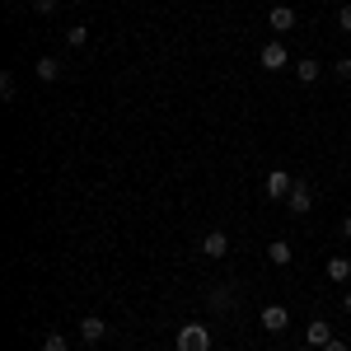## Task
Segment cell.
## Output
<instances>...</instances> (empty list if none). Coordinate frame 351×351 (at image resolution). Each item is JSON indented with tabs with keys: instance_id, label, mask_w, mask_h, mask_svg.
Returning a JSON list of instances; mask_svg holds the SVG:
<instances>
[{
	"instance_id": "obj_1",
	"label": "cell",
	"mask_w": 351,
	"mask_h": 351,
	"mask_svg": "<svg viewBox=\"0 0 351 351\" xmlns=\"http://www.w3.org/2000/svg\"><path fill=\"white\" fill-rule=\"evenodd\" d=\"M178 351H211V328L206 324H183L178 328Z\"/></svg>"
},
{
	"instance_id": "obj_2",
	"label": "cell",
	"mask_w": 351,
	"mask_h": 351,
	"mask_svg": "<svg viewBox=\"0 0 351 351\" xmlns=\"http://www.w3.org/2000/svg\"><path fill=\"white\" fill-rule=\"evenodd\" d=\"M291 188H295V178H291L286 169H271L267 178H263V192H267L271 202H286V197H291Z\"/></svg>"
},
{
	"instance_id": "obj_3",
	"label": "cell",
	"mask_w": 351,
	"mask_h": 351,
	"mask_svg": "<svg viewBox=\"0 0 351 351\" xmlns=\"http://www.w3.org/2000/svg\"><path fill=\"white\" fill-rule=\"evenodd\" d=\"M258 66H263V71H286V66H291V52H286V43H263V52H258Z\"/></svg>"
},
{
	"instance_id": "obj_4",
	"label": "cell",
	"mask_w": 351,
	"mask_h": 351,
	"mask_svg": "<svg viewBox=\"0 0 351 351\" xmlns=\"http://www.w3.org/2000/svg\"><path fill=\"white\" fill-rule=\"evenodd\" d=\"M286 206H291V216H309V206H314V188H309L304 178H295V188H291V197H286Z\"/></svg>"
},
{
	"instance_id": "obj_5",
	"label": "cell",
	"mask_w": 351,
	"mask_h": 351,
	"mask_svg": "<svg viewBox=\"0 0 351 351\" xmlns=\"http://www.w3.org/2000/svg\"><path fill=\"white\" fill-rule=\"evenodd\" d=\"M258 324L267 328V332H286V328H291V309H286V304H267Z\"/></svg>"
},
{
	"instance_id": "obj_6",
	"label": "cell",
	"mask_w": 351,
	"mask_h": 351,
	"mask_svg": "<svg viewBox=\"0 0 351 351\" xmlns=\"http://www.w3.org/2000/svg\"><path fill=\"white\" fill-rule=\"evenodd\" d=\"M80 337L89 342V347H99V342L108 337V324H104L99 314H84V319H80Z\"/></svg>"
},
{
	"instance_id": "obj_7",
	"label": "cell",
	"mask_w": 351,
	"mask_h": 351,
	"mask_svg": "<svg viewBox=\"0 0 351 351\" xmlns=\"http://www.w3.org/2000/svg\"><path fill=\"white\" fill-rule=\"evenodd\" d=\"M202 253H206V258H225V253H230V234H225V230H211V234L202 239Z\"/></svg>"
},
{
	"instance_id": "obj_8",
	"label": "cell",
	"mask_w": 351,
	"mask_h": 351,
	"mask_svg": "<svg viewBox=\"0 0 351 351\" xmlns=\"http://www.w3.org/2000/svg\"><path fill=\"white\" fill-rule=\"evenodd\" d=\"M267 24L276 28V33H291V28H295V10H291V5H271Z\"/></svg>"
},
{
	"instance_id": "obj_9",
	"label": "cell",
	"mask_w": 351,
	"mask_h": 351,
	"mask_svg": "<svg viewBox=\"0 0 351 351\" xmlns=\"http://www.w3.org/2000/svg\"><path fill=\"white\" fill-rule=\"evenodd\" d=\"M304 342H309L314 351H319V347H328V342H332V328H328L324 319H314V324L304 328Z\"/></svg>"
},
{
	"instance_id": "obj_10",
	"label": "cell",
	"mask_w": 351,
	"mask_h": 351,
	"mask_svg": "<svg viewBox=\"0 0 351 351\" xmlns=\"http://www.w3.org/2000/svg\"><path fill=\"white\" fill-rule=\"evenodd\" d=\"M328 281H332V286H347L351 281V258H328Z\"/></svg>"
},
{
	"instance_id": "obj_11",
	"label": "cell",
	"mask_w": 351,
	"mask_h": 351,
	"mask_svg": "<svg viewBox=\"0 0 351 351\" xmlns=\"http://www.w3.org/2000/svg\"><path fill=\"white\" fill-rule=\"evenodd\" d=\"M206 304H211V309H216V314H225V309H230V304H234V286H216V291H211V295H206Z\"/></svg>"
},
{
	"instance_id": "obj_12",
	"label": "cell",
	"mask_w": 351,
	"mask_h": 351,
	"mask_svg": "<svg viewBox=\"0 0 351 351\" xmlns=\"http://www.w3.org/2000/svg\"><path fill=\"white\" fill-rule=\"evenodd\" d=\"M267 263H271V267H286V263H291V243H286V239H271L267 243Z\"/></svg>"
},
{
	"instance_id": "obj_13",
	"label": "cell",
	"mask_w": 351,
	"mask_h": 351,
	"mask_svg": "<svg viewBox=\"0 0 351 351\" xmlns=\"http://www.w3.org/2000/svg\"><path fill=\"white\" fill-rule=\"evenodd\" d=\"M295 75H300V84H314V80H319V75H324V66L304 56V61H295Z\"/></svg>"
},
{
	"instance_id": "obj_14",
	"label": "cell",
	"mask_w": 351,
	"mask_h": 351,
	"mask_svg": "<svg viewBox=\"0 0 351 351\" xmlns=\"http://www.w3.org/2000/svg\"><path fill=\"white\" fill-rule=\"evenodd\" d=\"M38 80H61V61L56 56H43L38 61Z\"/></svg>"
},
{
	"instance_id": "obj_15",
	"label": "cell",
	"mask_w": 351,
	"mask_h": 351,
	"mask_svg": "<svg viewBox=\"0 0 351 351\" xmlns=\"http://www.w3.org/2000/svg\"><path fill=\"white\" fill-rule=\"evenodd\" d=\"M43 351H71L66 332H47V337H43Z\"/></svg>"
},
{
	"instance_id": "obj_16",
	"label": "cell",
	"mask_w": 351,
	"mask_h": 351,
	"mask_svg": "<svg viewBox=\"0 0 351 351\" xmlns=\"http://www.w3.org/2000/svg\"><path fill=\"white\" fill-rule=\"evenodd\" d=\"M66 43H71V47H84V43H89V28H84V24L66 28Z\"/></svg>"
},
{
	"instance_id": "obj_17",
	"label": "cell",
	"mask_w": 351,
	"mask_h": 351,
	"mask_svg": "<svg viewBox=\"0 0 351 351\" xmlns=\"http://www.w3.org/2000/svg\"><path fill=\"white\" fill-rule=\"evenodd\" d=\"M0 99H14V75H10V71L0 75Z\"/></svg>"
},
{
	"instance_id": "obj_18",
	"label": "cell",
	"mask_w": 351,
	"mask_h": 351,
	"mask_svg": "<svg viewBox=\"0 0 351 351\" xmlns=\"http://www.w3.org/2000/svg\"><path fill=\"white\" fill-rule=\"evenodd\" d=\"M332 71H337V80H351V56H342V61H337Z\"/></svg>"
},
{
	"instance_id": "obj_19",
	"label": "cell",
	"mask_w": 351,
	"mask_h": 351,
	"mask_svg": "<svg viewBox=\"0 0 351 351\" xmlns=\"http://www.w3.org/2000/svg\"><path fill=\"white\" fill-rule=\"evenodd\" d=\"M337 24H342V33H351V5H342V14H337Z\"/></svg>"
},
{
	"instance_id": "obj_20",
	"label": "cell",
	"mask_w": 351,
	"mask_h": 351,
	"mask_svg": "<svg viewBox=\"0 0 351 351\" xmlns=\"http://www.w3.org/2000/svg\"><path fill=\"white\" fill-rule=\"evenodd\" d=\"M33 10H38V14H52V10H56V0H33Z\"/></svg>"
},
{
	"instance_id": "obj_21",
	"label": "cell",
	"mask_w": 351,
	"mask_h": 351,
	"mask_svg": "<svg viewBox=\"0 0 351 351\" xmlns=\"http://www.w3.org/2000/svg\"><path fill=\"white\" fill-rule=\"evenodd\" d=\"M319 351H351L347 342H337V337H332V342H328V347H319Z\"/></svg>"
},
{
	"instance_id": "obj_22",
	"label": "cell",
	"mask_w": 351,
	"mask_h": 351,
	"mask_svg": "<svg viewBox=\"0 0 351 351\" xmlns=\"http://www.w3.org/2000/svg\"><path fill=\"white\" fill-rule=\"evenodd\" d=\"M342 234H347V239H351V216H342Z\"/></svg>"
},
{
	"instance_id": "obj_23",
	"label": "cell",
	"mask_w": 351,
	"mask_h": 351,
	"mask_svg": "<svg viewBox=\"0 0 351 351\" xmlns=\"http://www.w3.org/2000/svg\"><path fill=\"white\" fill-rule=\"evenodd\" d=\"M342 309H347V314H351V291H347V295H342Z\"/></svg>"
},
{
	"instance_id": "obj_24",
	"label": "cell",
	"mask_w": 351,
	"mask_h": 351,
	"mask_svg": "<svg viewBox=\"0 0 351 351\" xmlns=\"http://www.w3.org/2000/svg\"><path fill=\"white\" fill-rule=\"evenodd\" d=\"M295 351H314V347H309V342H304V347H295Z\"/></svg>"
},
{
	"instance_id": "obj_25",
	"label": "cell",
	"mask_w": 351,
	"mask_h": 351,
	"mask_svg": "<svg viewBox=\"0 0 351 351\" xmlns=\"http://www.w3.org/2000/svg\"><path fill=\"white\" fill-rule=\"evenodd\" d=\"M89 351H99V347H89Z\"/></svg>"
}]
</instances>
